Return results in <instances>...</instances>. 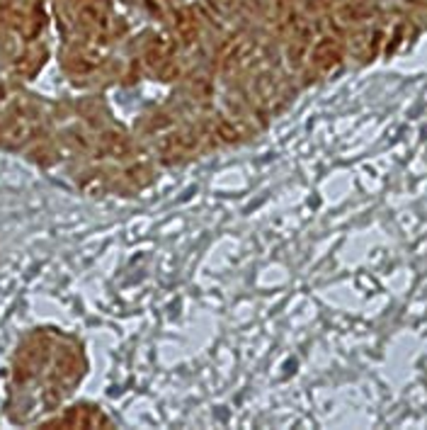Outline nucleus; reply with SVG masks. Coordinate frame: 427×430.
Instances as JSON below:
<instances>
[{"mask_svg": "<svg viewBox=\"0 0 427 430\" xmlns=\"http://www.w3.org/2000/svg\"><path fill=\"white\" fill-rule=\"evenodd\" d=\"M175 29H178V37L185 44H192L197 39V20L189 10H178L175 13Z\"/></svg>", "mask_w": 427, "mask_h": 430, "instance_id": "nucleus-1", "label": "nucleus"}, {"mask_svg": "<svg viewBox=\"0 0 427 430\" xmlns=\"http://www.w3.org/2000/svg\"><path fill=\"white\" fill-rule=\"evenodd\" d=\"M102 151H107L114 158H127L132 151V144L127 137H122L119 132H104L102 134Z\"/></svg>", "mask_w": 427, "mask_h": 430, "instance_id": "nucleus-2", "label": "nucleus"}, {"mask_svg": "<svg viewBox=\"0 0 427 430\" xmlns=\"http://www.w3.org/2000/svg\"><path fill=\"white\" fill-rule=\"evenodd\" d=\"M197 144H199V134L194 132V129H185V132L170 137V146H173V151H180V153L192 151Z\"/></svg>", "mask_w": 427, "mask_h": 430, "instance_id": "nucleus-3", "label": "nucleus"}, {"mask_svg": "<svg viewBox=\"0 0 427 430\" xmlns=\"http://www.w3.org/2000/svg\"><path fill=\"white\" fill-rule=\"evenodd\" d=\"M253 90H255V95H258L260 100L270 102V100L274 98V90H277V86H274V76L272 73H260V76L255 78V83H253Z\"/></svg>", "mask_w": 427, "mask_h": 430, "instance_id": "nucleus-4", "label": "nucleus"}, {"mask_svg": "<svg viewBox=\"0 0 427 430\" xmlns=\"http://www.w3.org/2000/svg\"><path fill=\"white\" fill-rule=\"evenodd\" d=\"M214 137H219L224 144H235L240 139V132L233 122H228V119H219V122L214 124Z\"/></svg>", "mask_w": 427, "mask_h": 430, "instance_id": "nucleus-5", "label": "nucleus"}, {"mask_svg": "<svg viewBox=\"0 0 427 430\" xmlns=\"http://www.w3.org/2000/svg\"><path fill=\"white\" fill-rule=\"evenodd\" d=\"M335 49H340L338 39H335V37H323V39H320V42L313 47V52H311V61L320 63L325 56H328L330 52H335Z\"/></svg>", "mask_w": 427, "mask_h": 430, "instance_id": "nucleus-6", "label": "nucleus"}, {"mask_svg": "<svg viewBox=\"0 0 427 430\" xmlns=\"http://www.w3.org/2000/svg\"><path fill=\"white\" fill-rule=\"evenodd\" d=\"M286 56H289V63L294 68H299L306 59V42H294L289 49H286Z\"/></svg>", "mask_w": 427, "mask_h": 430, "instance_id": "nucleus-7", "label": "nucleus"}, {"mask_svg": "<svg viewBox=\"0 0 427 430\" xmlns=\"http://www.w3.org/2000/svg\"><path fill=\"white\" fill-rule=\"evenodd\" d=\"M129 178L134 180V183H139V185H146L150 180V168L148 166H134L132 171H129Z\"/></svg>", "mask_w": 427, "mask_h": 430, "instance_id": "nucleus-8", "label": "nucleus"}, {"mask_svg": "<svg viewBox=\"0 0 427 430\" xmlns=\"http://www.w3.org/2000/svg\"><path fill=\"white\" fill-rule=\"evenodd\" d=\"M170 124H173V119H170L168 114H153V117H150V129H155V132L168 129Z\"/></svg>", "mask_w": 427, "mask_h": 430, "instance_id": "nucleus-9", "label": "nucleus"}, {"mask_svg": "<svg viewBox=\"0 0 427 430\" xmlns=\"http://www.w3.org/2000/svg\"><path fill=\"white\" fill-rule=\"evenodd\" d=\"M158 73H160V78H163V81H173V78L180 76V66H175L173 61H168Z\"/></svg>", "mask_w": 427, "mask_h": 430, "instance_id": "nucleus-10", "label": "nucleus"}, {"mask_svg": "<svg viewBox=\"0 0 427 430\" xmlns=\"http://www.w3.org/2000/svg\"><path fill=\"white\" fill-rule=\"evenodd\" d=\"M408 3H410V5H423V8H425L427 0H408Z\"/></svg>", "mask_w": 427, "mask_h": 430, "instance_id": "nucleus-11", "label": "nucleus"}]
</instances>
